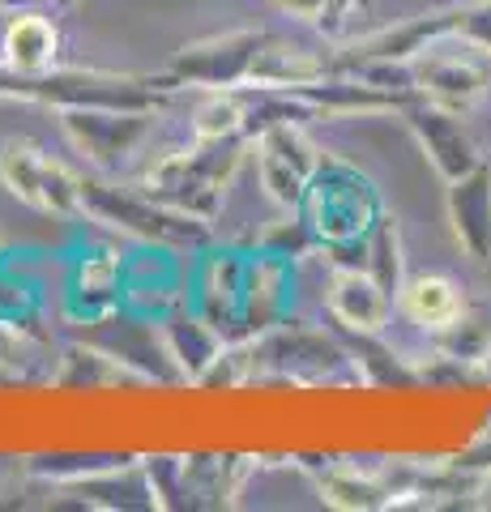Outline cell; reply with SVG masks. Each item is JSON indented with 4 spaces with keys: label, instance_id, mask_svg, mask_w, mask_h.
I'll return each mask as SVG.
<instances>
[{
    "label": "cell",
    "instance_id": "obj_14",
    "mask_svg": "<svg viewBox=\"0 0 491 512\" xmlns=\"http://www.w3.org/2000/svg\"><path fill=\"white\" fill-rule=\"evenodd\" d=\"M291 256L261 252L248 261V282H244V320H240V346L265 338L269 329L282 325V312L291 303Z\"/></svg>",
    "mask_w": 491,
    "mask_h": 512
},
{
    "label": "cell",
    "instance_id": "obj_1",
    "mask_svg": "<svg viewBox=\"0 0 491 512\" xmlns=\"http://www.w3.org/2000/svg\"><path fill=\"white\" fill-rule=\"evenodd\" d=\"M295 218L308 231L312 248H325L334 256L359 252L363 261L368 235L385 218V201H380L376 184L355 163H346L338 154H321V167H316L304 197H299Z\"/></svg>",
    "mask_w": 491,
    "mask_h": 512
},
{
    "label": "cell",
    "instance_id": "obj_18",
    "mask_svg": "<svg viewBox=\"0 0 491 512\" xmlns=\"http://www.w3.org/2000/svg\"><path fill=\"white\" fill-rule=\"evenodd\" d=\"M325 73H334V60L329 56H316L308 47L287 43L278 35H265L257 64H252V82L248 90H274V94H287L295 86H308V82H321Z\"/></svg>",
    "mask_w": 491,
    "mask_h": 512
},
{
    "label": "cell",
    "instance_id": "obj_27",
    "mask_svg": "<svg viewBox=\"0 0 491 512\" xmlns=\"http://www.w3.org/2000/svg\"><path fill=\"white\" fill-rule=\"evenodd\" d=\"M39 5H47V0H0L5 13H26V9H39Z\"/></svg>",
    "mask_w": 491,
    "mask_h": 512
},
{
    "label": "cell",
    "instance_id": "obj_12",
    "mask_svg": "<svg viewBox=\"0 0 491 512\" xmlns=\"http://www.w3.org/2000/svg\"><path fill=\"white\" fill-rule=\"evenodd\" d=\"M449 231L474 265L491 261V167L479 163L474 171L457 175L445 188Z\"/></svg>",
    "mask_w": 491,
    "mask_h": 512
},
{
    "label": "cell",
    "instance_id": "obj_13",
    "mask_svg": "<svg viewBox=\"0 0 491 512\" xmlns=\"http://www.w3.org/2000/svg\"><path fill=\"white\" fill-rule=\"evenodd\" d=\"M325 303H329V312H334L338 325H346L351 333H368V338H380L398 299H393L363 265H338L334 278H329Z\"/></svg>",
    "mask_w": 491,
    "mask_h": 512
},
{
    "label": "cell",
    "instance_id": "obj_11",
    "mask_svg": "<svg viewBox=\"0 0 491 512\" xmlns=\"http://www.w3.org/2000/svg\"><path fill=\"white\" fill-rule=\"evenodd\" d=\"M398 116L406 120L410 137L419 141L423 158L432 163V171H436L445 184L483 163V154H479V146H474L470 128L462 124V116H453V111L432 107V103H423V99H410V103L398 111Z\"/></svg>",
    "mask_w": 491,
    "mask_h": 512
},
{
    "label": "cell",
    "instance_id": "obj_23",
    "mask_svg": "<svg viewBox=\"0 0 491 512\" xmlns=\"http://www.w3.org/2000/svg\"><path fill=\"white\" fill-rule=\"evenodd\" d=\"M363 269L385 286V291L398 299L402 286H406V256H402V231H398V218H380L376 231L368 235V248H363Z\"/></svg>",
    "mask_w": 491,
    "mask_h": 512
},
{
    "label": "cell",
    "instance_id": "obj_4",
    "mask_svg": "<svg viewBox=\"0 0 491 512\" xmlns=\"http://www.w3.org/2000/svg\"><path fill=\"white\" fill-rule=\"evenodd\" d=\"M82 214L141 239L150 248H201L210 239V222L180 214L150 197L146 188H116L103 180H82Z\"/></svg>",
    "mask_w": 491,
    "mask_h": 512
},
{
    "label": "cell",
    "instance_id": "obj_28",
    "mask_svg": "<svg viewBox=\"0 0 491 512\" xmlns=\"http://www.w3.org/2000/svg\"><path fill=\"white\" fill-rule=\"evenodd\" d=\"M47 5H73V0H47Z\"/></svg>",
    "mask_w": 491,
    "mask_h": 512
},
{
    "label": "cell",
    "instance_id": "obj_15",
    "mask_svg": "<svg viewBox=\"0 0 491 512\" xmlns=\"http://www.w3.org/2000/svg\"><path fill=\"white\" fill-rule=\"evenodd\" d=\"M244 282L248 261L240 252H223L205 261L197 278V312L223 333L231 346H240V320H244Z\"/></svg>",
    "mask_w": 491,
    "mask_h": 512
},
{
    "label": "cell",
    "instance_id": "obj_29",
    "mask_svg": "<svg viewBox=\"0 0 491 512\" xmlns=\"http://www.w3.org/2000/svg\"><path fill=\"white\" fill-rule=\"evenodd\" d=\"M483 436H487V440H491V427H487V431H483Z\"/></svg>",
    "mask_w": 491,
    "mask_h": 512
},
{
    "label": "cell",
    "instance_id": "obj_3",
    "mask_svg": "<svg viewBox=\"0 0 491 512\" xmlns=\"http://www.w3.org/2000/svg\"><path fill=\"white\" fill-rule=\"evenodd\" d=\"M248 146H252V137H223V141L193 137L188 150H171L163 158H154L141 188L163 205H171V210L214 222L218 210H223V192Z\"/></svg>",
    "mask_w": 491,
    "mask_h": 512
},
{
    "label": "cell",
    "instance_id": "obj_9",
    "mask_svg": "<svg viewBox=\"0 0 491 512\" xmlns=\"http://www.w3.org/2000/svg\"><path fill=\"white\" fill-rule=\"evenodd\" d=\"M445 43L427 47V52L410 64V82H415V94L423 103L445 107L453 116H470L487 94V69L466 52H445Z\"/></svg>",
    "mask_w": 491,
    "mask_h": 512
},
{
    "label": "cell",
    "instance_id": "obj_20",
    "mask_svg": "<svg viewBox=\"0 0 491 512\" xmlns=\"http://www.w3.org/2000/svg\"><path fill=\"white\" fill-rule=\"evenodd\" d=\"M436 355L457 367L483 363L491 355V303L487 299L462 303V312L445 329H436Z\"/></svg>",
    "mask_w": 491,
    "mask_h": 512
},
{
    "label": "cell",
    "instance_id": "obj_6",
    "mask_svg": "<svg viewBox=\"0 0 491 512\" xmlns=\"http://www.w3.org/2000/svg\"><path fill=\"white\" fill-rule=\"evenodd\" d=\"M0 184L9 197L52 218H77L82 214V175H73L60 158L26 137H13L0 146Z\"/></svg>",
    "mask_w": 491,
    "mask_h": 512
},
{
    "label": "cell",
    "instance_id": "obj_24",
    "mask_svg": "<svg viewBox=\"0 0 491 512\" xmlns=\"http://www.w3.org/2000/svg\"><path fill=\"white\" fill-rule=\"evenodd\" d=\"M193 137L197 141H223L248 137V107L235 99V90H210L193 111Z\"/></svg>",
    "mask_w": 491,
    "mask_h": 512
},
{
    "label": "cell",
    "instance_id": "obj_21",
    "mask_svg": "<svg viewBox=\"0 0 491 512\" xmlns=\"http://www.w3.org/2000/svg\"><path fill=\"white\" fill-rule=\"evenodd\" d=\"M462 303H466V295H462V286H457L453 278H445V274H419V278H406V286H402V295H398V308L415 320V325H423V329H445L449 320L462 312Z\"/></svg>",
    "mask_w": 491,
    "mask_h": 512
},
{
    "label": "cell",
    "instance_id": "obj_16",
    "mask_svg": "<svg viewBox=\"0 0 491 512\" xmlns=\"http://www.w3.org/2000/svg\"><path fill=\"white\" fill-rule=\"evenodd\" d=\"M163 342L176 359V372L188 384H205L214 376V367L227 359L231 342L218 333L201 312H171L163 316Z\"/></svg>",
    "mask_w": 491,
    "mask_h": 512
},
{
    "label": "cell",
    "instance_id": "obj_7",
    "mask_svg": "<svg viewBox=\"0 0 491 512\" xmlns=\"http://www.w3.org/2000/svg\"><path fill=\"white\" fill-rule=\"evenodd\" d=\"M265 43V30H227L197 43H184L167 64L171 86H193V90H248L252 64Z\"/></svg>",
    "mask_w": 491,
    "mask_h": 512
},
{
    "label": "cell",
    "instance_id": "obj_5",
    "mask_svg": "<svg viewBox=\"0 0 491 512\" xmlns=\"http://www.w3.org/2000/svg\"><path fill=\"white\" fill-rule=\"evenodd\" d=\"M248 137H252V158H257V180L265 188V197L278 210H295L308 180L321 167V150L312 146L304 124L291 120V111H278L274 120H261L257 133H248Z\"/></svg>",
    "mask_w": 491,
    "mask_h": 512
},
{
    "label": "cell",
    "instance_id": "obj_26",
    "mask_svg": "<svg viewBox=\"0 0 491 512\" xmlns=\"http://www.w3.org/2000/svg\"><path fill=\"white\" fill-rule=\"evenodd\" d=\"M282 13H291L299 22H321L325 18V0H278Z\"/></svg>",
    "mask_w": 491,
    "mask_h": 512
},
{
    "label": "cell",
    "instance_id": "obj_19",
    "mask_svg": "<svg viewBox=\"0 0 491 512\" xmlns=\"http://www.w3.org/2000/svg\"><path fill=\"white\" fill-rule=\"evenodd\" d=\"M5 64L18 73H43L56 64V47H60V35L56 26L43 18L39 9H26V13H9V26H5Z\"/></svg>",
    "mask_w": 491,
    "mask_h": 512
},
{
    "label": "cell",
    "instance_id": "obj_2",
    "mask_svg": "<svg viewBox=\"0 0 491 512\" xmlns=\"http://www.w3.org/2000/svg\"><path fill=\"white\" fill-rule=\"evenodd\" d=\"M176 90L167 77H137V73H99V69H43L18 73L0 60V99L35 103L52 111L77 107H120V111H158Z\"/></svg>",
    "mask_w": 491,
    "mask_h": 512
},
{
    "label": "cell",
    "instance_id": "obj_8",
    "mask_svg": "<svg viewBox=\"0 0 491 512\" xmlns=\"http://www.w3.org/2000/svg\"><path fill=\"white\" fill-rule=\"evenodd\" d=\"M158 124V111H120V107H77L60 111V128L86 154L90 167L120 171L129 158L146 146Z\"/></svg>",
    "mask_w": 491,
    "mask_h": 512
},
{
    "label": "cell",
    "instance_id": "obj_10",
    "mask_svg": "<svg viewBox=\"0 0 491 512\" xmlns=\"http://www.w3.org/2000/svg\"><path fill=\"white\" fill-rule=\"evenodd\" d=\"M457 26V9H436V13H419L398 26H385L376 35H363L355 43H346L334 56L338 69H355V64H415L427 47L453 39Z\"/></svg>",
    "mask_w": 491,
    "mask_h": 512
},
{
    "label": "cell",
    "instance_id": "obj_25",
    "mask_svg": "<svg viewBox=\"0 0 491 512\" xmlns=\"http://www.w3.org/2000/svg\"><path fill=\"white\" fill-rule=\"evenodd\" d=\"M453 39L462 47H470V52L491 56V0H479V5H457Z\"/></svg>",
    "mask_w": 491,
    "mask_h": 512
},
{
    "label": "cell",
    "instance_id": "obj_22",
    "mask_svg": "<svg viewBox=\"0 0 491 512\" xmlns=\"http://www.w3.org/2000/svg\"><path fill=\"white\" fill-rule=\"evenodd\" d=\"M321 500L346 508V512H372V508H389L393 504V487L380 483L372 474H359L351 466H338L321 478Z\"/></svg>",
    "mask_w": 491,
    "mask_h": 512
},
{
    "label": "cell",
    "instance_id": "obj_17",
    "mask_svg": "<svg viewBox=\"0 0 491 512\" xmlns=\"http://www.w3.org/2000/svg\"><path fill=\"white\" fill-rule=\"evenodd\" d=\"M120 256L112 252H90L77 261L73 282L65 291V308L73 320H86V325H103L120 312Z\"/></svg>",
    "mask_w": 491,
    "mask_h": 512
}]
</instances>
